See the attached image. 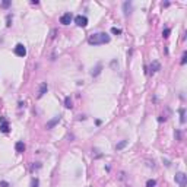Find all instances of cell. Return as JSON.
Segmentation results:
<instances>
[{
	"label": "cell",
	"instance_id": "ac0fdd59",
	"mask_svg": "<svg viewBox=\"0 0 187 187\" xmlns=\"http://www.w3.org/2000/svg\"><path fill=\"white\" fill-rule=\"evenodd\" d=\"M111 32L114 34V35H120V34H121V29H118V28L114 27V28H111Z\"/></svg>",
	"mask_w": 187,
	"mask_h": 187
},
{
	"label": "cell",
	"instance_id": "e0dca14e",
	"mask_svg": "<svg viewBox=\"0 0 187 187\" xmlns=\"http://www.w3.org/2000/svg\"><path fill=\"white\" fill-rule=\"evenodd\" d=\"M156 186V181L155 180H148L146 181V187H155Z\"/></svg>",
	"mask_w": 187,
	"mask_h": 187
},
{
	"label": "cell",
	"instance_id": "8fae6325",
	"mask_svg": "<svg viewBox=\"0 0 187 187\" xmlns=\"http://www.w3.org/2000/svg\"><path fill=\"white\" fill-rule=\"evenodd\" d=\"M15 149H16V152H19V153H22L24 150H25V143L24 142H16V145H15Z\"/></svg>",
	"mask_w": 187,
	"mask_h": 187
},
{
	"label": "cell",
	"instance_id": "8992f818",
	"mask_svg": "<svg viewBox=\"0 0 187 187\" xmlns=\"http://www.w3.org/2000/svg\"><path fill=\"white\" fill-rule=\"evenodd\" d=\"M9 130H10L9 121H7L4 117H0V132H1V133H9Z\"/></svg>",
	"mask_w": 187,
	"mask_h": 187
},
{
	"label": "cell",
	"instance_id": "4fadbf2b",
	"mask_svg": "<svg viewBox=\"0 0 187 187\" xmlns=\"http://www.w3.org/2000/svg\"><path fill=\"white\" fill-rule=\"evenodd\" d=\"M64 107H66V108H72V107H73V105H72L70 97H66V98H64Z\"/></svg>",
	"mask_w": 187,
	"mask_h": 187
},
{
	"label": "cell",
	"instance_id": "cb8c5ba5",
	"mask_svg": "<svg viewBox=\"0 0 187 187\" xmlns=\"http://www.w3.org/2000/svg\"><path fill=\"white\" fill-rule=\"evenodd\" d=\"M158 120H159V121H165V120H167V117H164V115H161V117H159Z\"/></svg>",
	"mask_w": 187,
	"mask_h": 187
},
{
	"label": "cell",
	"instance_id": "5bb4252c",
	"mask_svg": "<svg viewBox=\"0 0 187 187\" xmlns=\"http://www.w3.org/2000/svg\"><path fill=\"white\" fill-rule=\"evenodd\" d=\"M126 145H127V140H121V142H118V143L115 145V149H117V150L123 149V148H124Z\"/></svg>",
	"mask_w": 187,
	"mask_h": 187
},
{
	"label": "cell",
	"instance_id": "277c9868",
	"mask_svg": "<svg viewBox=\"0 0 187 187\" xmlns=\"http://www.w3.org/2000/svg\"><path fill=\"white\" fill-rule=\"evenodd\" d=\"M75 24L77 27H80V28H85L88 25V18L83 16V15H77L75 18Z\"/></svg>",
	"mask_w": 187,
	"mask_h": 187
},
{
	"label": "cell",
	"instance_id": "603a6c76",
	"mask_svg": "<svg viewBox=\"0 0 187 187\" xmlns=\"http://www.w3.org/2000/svg\"><path fill=\"white\" fill-rule=\"evenodd\" d=\"M38 186V178H34L32 180V187H37Z\"/></svg>",
	"mask_w": 187,
	"mask_h": 187
},
{
	"label": "cell",
	"instance_id": "52a82bcc",
	"mask_svg": "<svg viewBox=\"0 0 187 187\" xmlns=\"http://www.w3.org/2000/svg\"><path fill=\"white\" fill-rule=\"evenodd\" d=\"M159 69H161V64H159L156 60H153L149 66V73H155V72H158Z\"/></svg>",
	"mask_w": 187,
	"mask_h": 187
},
{
	"label": "cell",
	"instance_id": "6da1fadb",
	"mask_svg": "<svg viewBox=\"0 0 187 187\" xmlns=\"http://www.w3.org/2000/svg\"><path fill=\"white\" fill-rule=\"evenodd\" d=\"M110 35H107L105 32H98V34H92V35H89L88 38V42L91 44V45H101V44H107V42H110Z\"/></svg>",
	"mask_w": 187,
	"mask_h": 187
},
{
	"label": "cell",
	"instance_id": "7a4b0ae2",
	"mask_svg": "<svg viewBox=\"0 0 187 187\" xmlns=\"http://www.w3.org/2000/svg\"><path fill=\"white\" fill-rule=\"evenodd\" d=\"M174 180H176V183H177L180 187H186L187 186V176L184 174V173H177L176 177H174Z\"/></svg>",
	"mask_w": 187,
	"mask_h": 187
},
{
	"label": "cell",
	"instance_id": "30bf717a",
	"mask_svg": "<svg viewBox=\"0 0 187 187\" xmlns=\"http://www.w3.org/2000/svg\"><path fill=\"white\" fill-rule=\"evenodd\" d=\"M47 89H48L47 83H41V85H39V91H38V98H41V97L47 92Z\"/></svg>",
	"mask_w": 187,
	"mask_h": 187
},
{
	"label": "cell",
	"instance_id": "ba28073f",
	"mask_svg": "<svg viewBox=\"0 0 187 187\" xmlns=\"http://www.w3.org/2000/svg\"><path fill=\"white\" fill-rule=\"evenodd\" d=\"M59 121H60V115H56L53 120H50V121L47 123V129H53V127H54Z\"/></svg>",
	"mask_w": 187,
	"mask_h": 187
},
{
	"label": "cell",
	"instance_id": "ffe728a7",
	"mask_svg": "<svg viewBox=\"0 0 187 187\" xmlns=\"http://www.w3.org/2000/svg\"><path fill=\"white\" fill-rule=\"evenodd\" d=\"M6 21H7V24H6V27H10L12 24H10V21H12V15H7V18H6Z\"/></svg>",
	"mask_w": 187,
	"mask_h": 187
},
{
	"label": "cell",
	"instance_id": "9c48e42d",
	"mask_svg": "<svg viewBox=\"0 0 187 187\" xmlns=\"http://www.w3.org/2000/svg\"><path fill=\"white\" fill-rule=\"evenodd\" d=\"M123 10H124V15H129L132 12V3L130 1H124L123 3Z\"/></svg>",
	"mask_w": 187,
	"mask_h": 187
},
{
	"label": "cell",
	"instance_id": "5b68a950",
	"mask_svg": "<svg viewBox=\"0 0 187 187\" xmlns=\"http://www.w3.org/2000/svg\"><path fill=\"white\" fill-rule=\"evenodd\" d=\"M72 21H73V15L70 12H67V13H64V15L60 16V24L62 25H69Z\"/></svg>",
	"mask_w": 187,
	"mask_h": 187
},
{
	"label": "cell",
	"instance_id": "9a60e30c",
	"mask_svg": "<svg viewBox=\"0 0 187 187\" xmlns=\"http://www.w3.org/2000/svg\"><path fill=\"white\" fill-rule=\"evenodd\" d=\"M101 67H102V66H101V64H98V66L95 67V70H92V73H91V75H92V76H98L100 73H101Z\"/></svg>",
	"mask_w": 187,
	"mask_h": 187
},
{
	"label": "cell",
	"instance_id": "44dd1931",
	"mask_svg": "<svg viewBox=\"0 0 187 187\" xmlns=\"http://www.w3.org/2000/svg\"><path fill=\"white\" fill-rule=\"evenodd\" d=\"M0 187H9V183L7 181H0Z\"/></svg>",
	"mask_w": 187,
	"mask_h": 187
},
{
	"label": "cell",
	"instance_id": "7c38bea8",
	"mask_svg": "<svg viewBox=\"0 0 187 187\" xmlns=\"http://www.w3.org/2000/svg\"><path fill=\"white\" fill-rule=\"evenodd\" d=\"M180 121H181V124L186 123V111H184V108H180Z\"/></svg>",
	"mask_w": 187,
	"mask_h": 187
},
{
	"label": "cell",
	"instance_id": "d6986e66",
	"mask_svg": "<svg viewBox=\"0 0 187 187\" xmlns=\"http://www.w3.org/2000/svg\"><path fill=\"white\" fill-rule=\"evenodd\" d=\"M186 62H187V53L184 51V53H183V57H181V62H180V63H181V64H186Z\"/></svg>",
	"mask_w": 187,
	"mask_h": 187
},
{
	"label": "cell",
	"instance_id": "2e32d148",
	"mask_svg": "<svg viewBox=\"0 0 187 187\" xmlns=\"http://www.w3.org/2000/svg\"><path fill=\"white\" fill-rule=\"evenodd\" d=\"M170 32H171V31H170V28H165V29L162 31V37L168 38V37H170Z\"/></svg>",
	"mask_w": 187,
	"mask_h": 187
},
{
	"label": "cell",
	"instance_id": "3957f363",
	"mask_svg": "<svg viewBox=\"0 0 187 187\" xmlns=\"http://www.w3.org/2000/svg\"><path fill=\"white\" fill-rule=\"evenodd\" d=\"M13 51H15V54H16L18 57H25V56H27V48H25V45L21 44V42L15 45V50H13Z\"/></svg>",
	"mask_w": 187,
	"mask_h": 187
},
{
	"label": "cell",
	"instance_id": "7402d4cb",
	"mask_svg": "<svg viewBox=\"0 0 187 187\" xmlns=\"http://www.w3.org/2000/svg\"><path fill=\"white\" fill-rule=\"evenodd\" d=\"M1 6H3V7H9V6H10V1H3Z\"/></svg>",
	"mask_w": 187,
	"mask_h": 187
}]
</instances>
